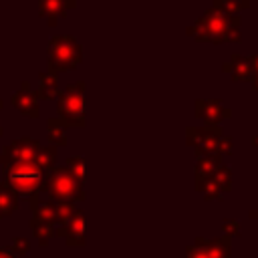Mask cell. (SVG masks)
Here are the masks:
<instances>
[{
    "mask_svg": "<svg viewBox=\"0 0 258 258\" xmlns=\"http://www.w3.org/2000/svg\"><path fill=\"white\" fill-rule=\"evenodd\" d=\"M189 36L202 42H238L240 40V16L228 14L216 8H208L191 26L185 28Z\"/></svg>",
    "mask_w": 258,
    "mask_h": 258,
    "instance_id": "6da1fadb",
    "label": "cell"
},
{
    "mask_svg": "<svg viewBox=\"0 0 258 258\" xmlns=\"http://www.w3.org/2000/svg\"><path fill=\"white\" fill-rule=\"evenodd\" d=\"M46 54H48V73H54V75L64 73V71H73L83 60L81 44L77 42L75 36H69V34L52 36L48 42Z\"/></svg>",
    "mask_w": 258,
    "mask_h": 258,
    "instance_id": "7a4b0ae2",
    "label": "cell"
},
{
    "mask_svg": "<svg viewBox=\"0 0 258 258\" xmlns=\"http://www.w3.org/2000/svg\"><path fill=\"white\" fill-rule=\"evenodd\" d=\"M4 181L6 185L20 196H36L42 189V181H44V173L42 169L32 161V163H12V165H4Z\"/></svg>",
    "mask_w": 258,
    "mask_h": 258,
    "instance_id": "3957f363",
    "label": "cell"
},
{
    "mask_svg": "<svg viewBox=\"0 0 258 258\" xmlns=\"http://www.w3.org/2000/svg\"><path fill=\"white\" fill-rule=\"evenodd\" d=\"M42 189L48 191L52 202H79L85 200L83 185L64 169V167H52L50 171L44 173Z\"/></svg>",
    "mask_w": 258,
    "mask_h": 258,
    "instance_id": "277c9868",
    "label": "cell"
},
{
    "mask_svg": "<svg viewBox=\"0 0 258 258\" xmlns=\"http://www.w3.org/2000/svg\"><path fill=\"white\" fill-rule=\"evenodd\" d=\"M58 119L64 125L83 127L85 125V83H71L64 87L62 93H58L56 101Z\"/></svg>",
    "mask_w": 258,
    "mask_h": 258,
    "instance_id": "5b68a950",
    "label": "cell"
},
{
    "mask_svg": "<svg viewBox=\"0 0 258 258\" xmlns=\"http://www.w3.org/2000/svg\"><path fill=\"white\" fill-rule=\"evenodd\" d=\"M222 137L220 125H204V127H187L185 141L194 147L196 155H214L218 153V139Z\"/></svg>",
    "mask_w": 258,
    "mask_h": 258,
    "instance_id": "8992f818",
    "label": "cell"
},
{
    "mask_svg": "<svg viewBox=\"0 0 258 258\" xmlns=\"http://www.w3.org/2000/svg\"><path fill=\"white\" fill-rule=\"evenodd\" d=\"M38 149H40V143L36 139H30V137L14 139L4 147V151L0 155V163H2V167L12 165V163H32L36 159Z\"/></svg>",
    "mask_w": 258,
    "mask_h": 258,
    "instance_id": "52a82bcc",
    "label": "cell"
},
{
    "mask_svg": "<svg viewBox=\"0 0 258 258\" xmlns=\"http://www.w3.org/2000/svg\"><path fill=\"white\" fill-rule=\"evenodd\" d=\"M196 115L206 121V125H220L224 119L232 117V111L228 107H224L218 99H198L196 101Z\"/></svg>",
    "mask_w": 258,
    "mask_h": 258,
    "instance_id": "ba28073f",
    "label": "cell"
},
{
    "mask_svg": "<svg viewBox=\"0 0 258 258\" xmlns=\"http://www.w3.org/2000/svg\"><path fill=\"white\" fill-rule=\"evenodd\" d=\"M56 236H62L69 246H83L85 244V214L75 210L73 216L56 228Z\"/></svg>",
    "mask_w": 258,
    "mask_h": 258,
    "instance_id": "9c48e42d",
    "label": "cell"
},
{
    "mask_svg": "<svg viewBox=\"0 0 258 258\" xmlns=\"http://www.w3.org/2000/svg\"><path fill=\"white\" fill-rule=\"evenodd\" d=\"M12 105L22 113V115H26V117H30V119H36L38 117V97H36V93L30 89V85L24 81L22 85H20V89L12 95Z\"/></svg>",
    "mask_w": 258,
    "mask_h": 258,
    "instance_id": "30bf717a",
    "label": "cell"
},
{
    "mask_svg": "<svg viewBox=\"0 0 258 258\" xmlns=\"http://www.w3.org/2000/svg\"><path fill=\"white\" fill-rule=\"evenodd\" d=\"M222 71L230 73L232 81H236V83H246V81H252V77H254V67H252L250 56H242L238 52H234L230 56V60L224 62Z\"/></svg>",
    "mask_w": 258,
    "mask_h": 258,
    "instance_id": "8fae6325",
    "label": "cell"
},
{
    "mask_svg": "<svg viewBox=\"0 0 258 258\" xmlns=\"http://www.w3.org/2000/svg\"><path fill=\"white\" fill-rule=\"evenodd\" d=\"M75 6H77L75 0H38V12L50 26H54L56 20L64 16L69 8H75Z\"/></svg>",
    "mask_w": 258,
    "mask_h": 258,
    "instance_id": "7c38bea8",
    "label": "cell"
},
{
    "mask_svg": "<svg viewBox=\"0 0 258 258\" xmlns=\"http://www.w3.org/2000/svg\"><path fill=\"white\" fill-rule=\"evenodd\" d=\"M220 163H222V155H218V153H214V155H196V179L212 177Z\"/></svg>",
    "mask_w": 258,
    "mask_h": 258,
    "instance_id": "4fadbf2b",
    "label": "cell"
},
{
    "mask_svg": "<svg viewBox=\"0 0 258 258\" xmlns=\"http://www.w3.org/2000/svg\"><path fill=\"white\" fill-rule=\"evenodd\" d=\"M38 91H36V97L38 99H54L58 97V79L54 73H40L38 75Z\"/></svg>",
    "mask_w": 258,
    "mask_h": 258,
    "instance_id": "5bb4252c",
    "label": "cell"
},
{
    "mask_svg": "<svg viewBox=\"0 0 258 258\" xmlns=\"http://www.w3.org/2000/svg\"><path fill=\"white\" fill-rule=\"evenodd\" d=\"M67 125L58 119V117H50L46 121V133H48V141L56 147V145H67V133H64Z\"/></svg>",
    "mask_w": 258,
    "mask_h": 258,
    "instance_id": "9a60e30c",
    "label": "cell"
},
{
    "mask_svg": "<svg viewBox=\"0 0 258 258\" xmlns=\"http://www.w3.org/2000/svg\"><path fill=\"white\" fill-rule=\"evenodd\" d=\"M34 163L42 169V173H46V171H50L52 167H56V147H54V145L40 147L38 153H36Z\"/></svg>",
    "mask_w": 258,
    "mask_h": 258,
    "instance_id": "2e32d148",
    "label": "cell"
},
{
    "mask_svg": "<svg viewBox=\"0 0 258 258\" xmlns=\"http://www.w3.org/2000/svg\"><path fill=\"white\" fill-rule=\"evenodd\" d=\"M208 256L210 258H230V238L228 236H220L214 240H208Z\"/></svg>",
    "mask_w": 258,
    "mask_h": 258,
    "instance_id": "e0dca14e",
    "label": "cell"
},
{
    "mask_svg": "<svg viewBox=\"0 0 258 258\" xmlns=\"http://www.w3.org/2000/svg\"><path fill=\"white\" fill-rule=\"evenodd\" d=\"M14 210H16V194L6 183H0V218L12 214Z\"/></svg>",
    "mask_w": 258,
    "mask_h": 258,
    "instance_id": "ac0fdd59",
    "label": "cell"
},
{
    "mask_svg": "<svg viewBox=\"0 0 258 258\" xmlns=\"http://www.w3.org/2000/svg\"><path fill=\"white\" fill-rule=\"evenodd\" d=\"M212 179H214V181H216V185L220 187L222 196H224V194H228V191L232 189V169H230L228 165L220 163V165H218V169L214 171Z\"/></svg>",
    "mask_w": 258,
    "mask_h": 258,
    "instance_id": "d6986e66",
    "label": "cell"
},
{
    "mask_svg": "<svg viewBox=\"0 0 258 258\" xmlns=\"http://www.w3.org/2000/svg\"><path fill=\"white\" fill-rule=\"evenodd\" d=\"M30 228H32L34 236L40 240V244H46L52 236H56V226L54 224H48V222H38V220L32 218Z\"/></svg>",
    "mask_w": 258,
    "mask_h": 258,
    "instance_id": "ffe728a7",
    "label": "cell"
},
{
    "mask_svg": "<svg viewBox=\"0 0 258 258\" xmlns=\"http://www.w3.org/2000/svg\"><path fill=\"white\" fill-rule=\"evenodd\" d=\"M196 189L200 194H204L206 200H218V198H222V191H220V187L216 185V181L212 177L196 179Z\"/></svg>",
    "mask_w": 258,
    "mask_h": 258,
    "instance_id": "44dd1931",
    "label": "cell"
},
{
    "mask_svg": "<svg viewBox=\"0 0 258 258\" xmlns=\"http://www.w3.org/2000/svg\"><path fill=\"white\" fill-rule=\"evenodd\" d=\"M248 6H250V0H214L212 2V8L228 14H240V10Z\"/></svg>",
    "mask_w": 258,
    "mask_h": 258,
    "instance_id": "7402d4cb",
    "label": "cell"
},
{
    "mask_svg": "<svg viewBox=\"0 0 258 258\" xmlns=\"http://www.w3.org/2000/svg\"><path fill=\"white\" fill-rule=\"evenodd\" d=\"M64 169H67L81 185L85 183V159H83V157H79V155L69 157L67 163H64Z\"/></svg>",
    "mask_w": 258,
    "mask_h": 258,
    "instance_id": "603a6c76",
    "label": "cell"
},
{
    "mask_svg": "<svg viewBox=\"0 0 258 258\" xmlns=\"http://www.w3.org/2000/svg\"><path fill=\"white\" fill-rule=\"evenodd\" d=\"M206 246H208L206 238H196L194 244L187 246V258H210Z\"/></svg>",
    "mask_w": 258,
    "mask_h": 258,
    "instance_id": "cb8c5ba5",
    "label": "cell"
},
{
    "mask_svg": "<svg viewBox=\"0 0 258 258\" xmlns=\"http://www.w3.org/2000/svg\"><path fill=\"white\" fill-rule=\"evenodd\" d=\"M232 143H234V139H232L230 135H224V133H222V137L218 139V155H230V153L234 151Z\"/></svg>",
    "mask_w": 258,
    "mask_h": 258,
    "instance_id": "d4e9b609",
    "label": "cell"
},
{
    "mask_svg": "<svg viewBox=\"0 0 258 258\" xmlns=\"http://www.w3.org/2000/svg\"><path fill=\"white\" fill-rule=\"evenodd\" d=\"M222 230H224V236L232 238V236L240 234V224H238L236 220H226V222H224V226H222Z\"/></svg>",
    "mask_w": 258,
    "mask_h": 258,
    "instance_id": "484cf974",
    "label": "cell"
},
{
    "mask_svg": "<svg viewBox=\"0 0 258 258\" xmlns=\"http://www.w3.org/2000/svg\"><path fill=\"white\" fill-rule=\"evenodd\" d=\"M28 240L24 238H12V250H16V254H28Z\"/></svg>",
    "mask_w": 258,
    "mask_h": 258,
    "instance_id": "4316f807",
    "label": "cell"
},
{
    "mask_svg": "<svg viewBox=\"0 0 258 258\" xmlns=\"http://www.w3.org/2000/svg\"><path fill=\"white\" fill-rule=\"evenodd\" d=\"M250 83H252V87H254V91H256V93H258V75H254V77H252V81H250Z\"/></svg>",
    "mask_w": 258,
    "mask_h": 258,
    "instance_id": "83f0119b",
    "label": "cell"
},
{
    "mask_svg": "<svg viewBox=\"0 0 258 258\" xmlns=\"http://www.w3.org/2000/svg\"><path fill=\"white\" fill-rule=\"evenodd\" d=\"M0 258H12V254L6 252V250H0Z\"/></svg>",
    "mask_w": 258,
    "mask_h": 258,
    "instance_id": "f1b7e54d",
    "label": "cell"
},
{
    "mask_svg": "<svg viewBox=\"0 0 258 258\" xmlns=\"http://www.w3.org/2000/svg\"><path fill=\"white\" fill-rule=\"evenodd\" d=\"M250 218H254V220H258V210H252V212H250Z\"/></svg>",
    "mask_w": 258,
    "mask_h": 258,
    "instance_id": "f546056e",
    "label": "cell"
},
{
    "mask_svg": "<svg viewBox=\"0 0 258 258\" xmlns=\"http://www.w3.org/2000/svg\"><path fill=\"white\" fill-rule=\"evenodd\" d=\"M252 145H258V135H254V137H252Z\"/></svg>",
    "mask_w": 258,
    "mask_h": 258,
    "instance_id": "4dcf8cb0",
    "label": "cell"
},
{
    "mask_svg": "<svg viewBox=\"0 0 258 258\" xmlns=\"http://www.w3.org/2000/svg\"><path fill=\"white\" fill-rule=\"evenodd\" d=\"M0 135H2V125H0Z\"/></svg>",
    "mask_w": 258,
    "mask_h": 258,
    "instance_id": "1f68e13d",
    "label": "cell"
},
{
    "mask_svg": "<svg viewBox=\"0 0 258 258\" xmlns=\"http://www.w3.org/2000/svg\"><path fill=\"white\" fill-rule=\"evenodd\" d=\"M0 109H2V101H0Z\"/></svg>",
    "mask_w": 258,
    "mask_h": 258,
    "instance_id": "d6a6232c",
    "label": "cell"
}]
</instances>
